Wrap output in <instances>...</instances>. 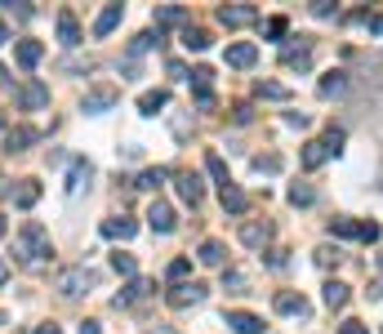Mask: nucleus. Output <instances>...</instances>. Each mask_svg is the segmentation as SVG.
Returning a JSON list of instances; mask_svg holds the SVG:
<instances>
[{
  "mask_svg": "<svg viewBox=\"0 0 383 334\" xmlns=\"http://www.w3.org/2000/svg\"><path fill=\"white\" fill-rule=\"evenodd\" d=\"M14 254H18L23 263H45V259L54 254V241H50V232H45V227L36 223V218H32V223H23V232H18V245H14Z\"/></svg>",
  "mask_w": 383,
  "mask_h": 334,
  "instance_id": "nucleus-1",
  "label": "nucleus"
},
{
  "mask_svg": "<svg viewBox=\"0 0 383 334\" xmlns=\"http://www.w3.org/2000/svg\"><path fill=\"white\" fill-rule=\"evenodd\" d=\"M54 285H58V294H63V299H80V294H89V290H94V272H89L85 263H80V267H67V272H63Z\"/></svg>",
  "mask_w": 383,
  "mask_h": 334,
  "instance_id": "nucleus-2",
  "label": "nucleus"
},
{
  "mask_svg": "<svg viewBox=\"0 0 383 334\" xmlns=\"http://www.w3.org/2000/svg\"><path fill=\"white\" fill-rule=\"evenodd\" d=\"M116 98H120V90H116V85H98V90H85V98H80V112L98 116V112L116 107Z\"/></svg>",
  "mask_w": 383,
  "mask_h": 334,
  "instance_id": "nucleus-3",
  "label": "nucleus"
},
{
  "mask_svg": "<svg viewBox=\"0 0 383 334\" xmlns=\"http://www.w3.org/2000/svg\"><path fill=\"white\" fill-rule=\"evenodd\" d=\"M219 23L228 27V32H237V27L259 23V9H254V5H223V9H219Z\"/></svg>",
  "mask_w": 383,
  "mask_h": 334,
  "instance_id": "nucleus-4",
  "label": "nucleus"
},
{
  "mask_svg": "<svg viewBox=\"0 0 383 334\" xmlns=\"http://www.w3.org/2000/svg\"><path fill=\"white\" fill-rule=\"evenodd\" d=\"M147 227L161 232V236H170L174 227H179V218H174V209L165 205V200H152V205H147Z\"/></svg>",
  "mask_w": 383,
  "mask_h": 334,
  "instance_id": "nucleus-5",
  "label": "nucleus"
},
{
  "mask_svg": "<svg viewBox=\"0 0 383 334\" xmlns=\"http://www.w3.org/2000/svg\"><path fill=\"white\" fill-rule=\"evenodd\" d=\"M165 299H170V308H196V303L205 299V285L201 281H183V285H174Z\"/></svg>",
  "mask_w": 383,
  "mask_h": 334,
  "instance_id": "nucleus-6",
  "label": "nucleus"
},
{
  "mask_svg": "<svg viewBox=\"0 0 383 334\" xmlns=\"http://www.w3.org/2000/svg\"><path fill=\"white\" fill-rule=\"evenodd\" d=\"M152 290H156V285L147 281V276H134V281H129V285H125V290H120V294H116V299H111V303H116V308H134V303H143V299H147V294H152Z\"/></svg>",
  "mask_w": 383,
  "mask_h": 334,
  "instance_id": "nucleus-7",
  "label": "nucleus"
},
{
  "mask_svg": "<svg viewBox=\"0 0 383 334\" xmlns=\"http://www.w3.org/2000/svg\"><path fill=\"white\" fill-rule=\"evenodd\" d=\"M272 308L281 312V317H307V299H303V294H294V290H276L272 294Z\"/></svg>",
  "mask_w": 383,
  "mask_h": 334,
  "instance_id": "nucleus-8",
  "label": "nucleus"
},
{
  "mask_svg": "<svg viewBox=\"0 0 383 334\" xmlns=\"http://www.w3.org/2000/svg\"><path fill=\"white\" fill-rule=\"evenodd\" d=\"M241 241L250 245V250H263L267 241H272V223H259V218H250V223H241Z\"/></svg>",
  "mask_w": 383,
  "mask_h": 334,
  "instance_id": "nucleus-9",
  "label": "nucleus"
},
{
  "mask_svg": "<svg viewBox=\"0 0 383 334\" xmlns=\"http://www.w3.org/2000/svg\"><path fill=\"white\" fill-rule=\"evenodd\" d=\"M134 232H138V223L129 214H111L107 223H102V236H111V241H129Z\"/></svg>",
  "mask_w": 383,
  "mask_h": 334,
  "instance_id": "nucleus-10",
  "label": "nucleus"
},
{
  "mask_svg": "<svg viewBox=\"0 0 383 334\" xmlns=\"http://www.w3.org/2000/svg\"><path fill=\"white\" fill-rule=\"evenodd\" d=\"M36 138H41V129H32V125H18V129H9V134H5V152H9V156H14V152H27Z\"/></svg>",
  "mask_w": 383,
  "mask_h": 334,
  "instance_id": "nucleus-11",
  "label": "nucleus"
},
{
  "mask_svg": "<svg viewBox=\"0 0 383 334\" xmlns=\"http://www.w3.org/2000/svg\"><path fill=\"white\" fill-rule=\"evenodd\" d=\"M228 330L232 334H263V317H254V312H228Z\"/></svg>",
  "mask_w": 383,
  "mask_h": 334,
  "instance_id": "nucleus-12",
  "label": "nucleus"
},
{
  "mask_svg": "<svg viewBox=\"0 0 383 334\" xmlns=\"http://www.w3.org/2000/svg\"><path fill=\"white\" fill-rule=\"evenodd\" d=\"M18 103H23L27 112H36V107H45V103H50V90H45L41 81H27L23 90H18Z\"/></svg>",
  "mask_w": 383,
  "mask_h": 334,
  "instance_id": "nucleus-13",
  "label": "nucleus"
},
{
  "mask_svg": "<svg viewBox=\"0 0 383 334\" xmlns=\"http://www.w3.org/2000/svg\"><path fill=\"white\" fill-rule=\"evenodd\" d=\"M14 59H18V67H23V72H32V67L45 59V45H41V41H18Z\"/></svg>",
  "mask_w": 383,
  "mask_h": 334,
  "instance_id": "nucleus-14",
  "label": "nucleus"
},
{
  "mask_svg": "<svg viewBox=\"0 0 383 334\" xmlns=\"http://www.w3.org/2000/svg\"><path fill=\"white\" fill-rule=\"evenodd\" d=\"M120 18H125V5H107V9L94 18V36H111V32L120 27Z\"/></svg>",
  "mask_w": 383,
  "mask_h": 334,
  "instance_id": "nucleus-15",
  "label": "nucleus"
},
{
  "mask_svg": "<svg viewBox=\"0 0 383 334\" xmlns=\"http://www.w3.org/2000/svg\"><path fill=\"white\" fill-rule=\"evenodd\" d=\"M294 41L298 45H285V50H281V63L285 67H307V63H312V45H307L303 36H294Z\"/></svg>",
  "mask_w": 383,
  "mask_h": 334,
  "instance_id": "nucleus-16",
  "label": "nucleus"
},
{
  "mask_svg": "<svg viewBox=\"0 0 383 334\" xmlns=\"http://www.w3.org/2000/svg\"><path fill=\"white\" fill-rule=\"evenodd\" d=\"M174 187H179V196L188 200V205H201V196H205V183H201L196 174H179V183H174Z\"/></svg>",
  "mask_w": 383,
  "mask_h": 334,
  "instance_id": "nucleus-17",
  "label": "nucleus"
},
{
  "mask_svg": "<svg viewBox=\"0 0 383 334\" xmlns=\"http://www.w3.org/2000/svg\"><path fill=\"white\" fill-rule=\"evenodd\" d=\"M259 59V50L250 41H241V45H228V67H254Z\"/></svg>",
  "mask_w": 383,
  "mask_h": 334,
  "instance_id": "nucleus-18",
  "label": "nucleus"
},
{
  "mask_svg": "<svg viewBox=\"0 0 383 334\" xmlns=\"http://www.w3.org/2000/svg\"><path fill=\"white\" fill-rule=\"evenodd\" d=\"M89 174H94V169H89V160H80V156H76V160H72V169H67V192L76 196L80 187L89 183Z\"/></svg>",
  "mask_w": 383,
  "mask_h": 334,
  "instance_id": "nucleus-19",
  "label": "nucleus"
},
{
  "mask_svg": "<svg viewBox=\"0 0 383 334\" xmlns=\"http://www.w3.org/2000/svg\"><path fill=\"white\" fill-rule=\"evenodd\" d=\"M58 41L67 45V50H72V45H80V23H76V18L67 14V9H63V14H58Z\"/></svg>",
  "mask_w": 383,
  "mask_h": 334,
  "instance_id": "nucleus-20",
  "label": "nucleus"
},
{
  "mask_svg": "<svg viewBox=\"0 0 383 334\" xmlns=\"http://www.w3.org/2000/svg\"><path fill=\"white\" fill-rule=\"evenodd\" d=\"M36 200H41V183H36V178H23V183H18V192H14V205H18V209H32Z\"/></svg>",
  "mask_w": 383,
  "mask_h": 334,
  "instance_id": "nucleus-21",
  "label": "nucleus"
},
{
  "mask_svg": "<svg viewBox=\"0 0 383 334\" xmlns=\"http://www.w3.org/2000/svg\"><path fill=\"white\" fill-rule=\"evenodd\" d=\"M321 299H325V308H330V312L348 308V285H343V281H325V294H321Z\"/></svg>",
  "mask_w": 383,
  "mask_h": 334,
  "instance_id": "nucleus-22",
  "label": "nucleus"
},
{
  "mask_svg": "<svg viewBox=\"0 0 383 334\" xmlns=\"http://www.w3.org/2000/svg\"><path fill=\"white\" fill-rule=\"evenodd\" d=\"M325 160H330V147H325L321 138H316V143H307V147H303V169H321Z\"/></svg>",
  "mask_w": 383,
  "mask_h": 334,
  "instance_id": "nucleus-23",
  "label": "nucleus"
},
{
  "mask_svg": "<svg viewBox=\"0 0 383 334\" xmlns=\"http://www.w3.org/2000/svg\"><path fill=\"white\" fill-rule=\"evenodd\" d=\"M223 209H228V214H245V209H250V196L241 192L237 183H232V187H223Z\"/></svg>",
  "mask_w": 383,
  "mask_h": 334,
  "instance_id": "nucleus-24",
  "label": "nucleus"
},
{
  "mask_svg": "<svg viewBox=\"0 0 383 334\" xmlns=\"http://www.w3.org/2000/svg\"><path fill=\"white\" fill-rule=\"evenodd\" d=\"M174 23H188V9L183 5H161L156 9V32H161V27H174Z\"/></svg>",
  "mask_w": 383,
  "mask_h": 334,
  "instance_id": "nucleus-25",
  "label": "nucleus"
},
{
  "mask_svg": "<svg viewBox=\"0 0 383 334\" xmlns=\"http://www.w3.org/2000/svg\"><path fill=\"white\" fill-rule=\"evenodd\" d=\"M165 103H170V94H165V90H147L143 98H138V112H143V116H156Z\"/></svg>",
  "mask_w": 383,
  "mask_h": 334,
  "instance_id": "nucleus-26",
  "label": "nucleus"
},
{
  "mask_svg": "<svg viewBox=\"0 0 383 334\" xmlns=\"http://www.w3.org/2000/svg\"><path fill=\"white\" fill-rule=\"evenodd\" d=\"M196 259H201L205 267H223V259H228V250H223V241H205Z\"/></svg>",
  "mask_w": 383,
  "mask_h": 334,
  "instance_id": "nucleus-27",
  "label": "nucleus"
},
{
  "mask_svg": "<svg viewBox=\"0 0 383 334\" xmlns=\"http://www.w3.org/2000/svg\"><path fill=\"white\" fill-rule=\"evenodd\" d=\"M183 45H188V50H196V54H201V50H210V32H205V27H183Z\"/></svg>",
  "mask_w": 383,
  "mask_h": 334,
  "instance_id": "nucleus-28",
  "label": "nucleus"
},
{
  "mask_svg": "<svg viewBox=\"0 0 383 334\" xmlns=\"http://www.w3.org/2000/svg\"><path fill=\"white\" fill-rule=\"evenodd\" d=\"M205 169H210V174H214V183H219V192H223V187H232V174H228V165H223V156H214V152H210V156H205Z\"/></svg>",
  "mask_w": 383,
  "mask_h": 334,
  "instance_id": "nucleus-29",
  "label": "nucleus"
},
{
  "mask_svg": "<svg viewBox=\"0 0 383 334\" xmlns=\"http://www.w3.org/2000/svg\"><path fill=\"white\" fill-rule=\"evenodd\" d=\"M165 178H170V169H143V174H138V183H134V187H143V192H156V187H161Z\"/></svg>",
  "mask_w": 383,
  "mask_h": 334,
  "instance_id": "nucleus-30",
  "label": "nucleus"
},
{
  "mask_svg": "<svg viewBox=\"0 0 383 334\" xmlns=\"http://www.w3.org/2000/svg\"><path fill=\"white\" fill-rule=\"evenodd\" d=\"M343 90H348V76H343V72H330L321 81V98H334V94H343Z\"/></svg>",
  "mask_w": 383,
  "mask_h": 334,
  "instance_id": "nucleus-31",
  "label": "nucleus"
},
{
  "mask_svg": "<svg viewBox=\"0 0 383 334\" xmlns=\"http://www.w3.org/2000/svg\"><path fill=\"white\" fill-rule=\"evenodd\" d=\"M254 94H259V98H276V103H285V98H289V90H285L281 81H259V90H254Z\"/></svg>",
  "mask_w": 383,
  "mask_h": 334,
  "instance_id": "nucleus-32",
  "label": "nucleus"
},
{
  "mask_svg": "<svg viewBox=\"0 0 383 334\" xmlns=\"http://www.w3.org/2000/svg\"><path fill=\"white\" fill-rule=\"evenodd\" d=\"M152 45H161V32H138L134 45H129V54H147Z\"/></svg>",
  "mask_w": 383,
  "mask_h": 334,
  "instance_id": "nucleus-33",
  "label": "nucleus"
},
{
  "mask_svg": "<svg viewBox=\"0 0 383 334\" xmlns=\"http://www.w3.org/2000/svg\"><path fill=\"white\" fill-rule=\"evenodd\" d=\"M312 200H316V192H312L307 183H294V187H289V205H312Z\"/></svg>",
  "mask_w": 383,
  "mask_h": 334,
  "instance_id": "nucleus-34",
  "label": "nucleus"
},
{
  "mask_svg": "<svg viewBox=\"0 0 383 334\" xmlns=\"http://www.w3.org/2000/svg\"><path fill=\"white\" fill-rule=\"evenodd\" d=\"M111 267H116V272H120V276H134V272H138V263H134V254H120V250H116V254H111Z\"/></svg>",
  "mask_w": 383,
  "mask_h": 334,
  "instance_id": "nucleus-35",
  "label": "nucleus"
},
{
  "mask_svg": "<svg viewBox=\"0 0 383 334\" xmlns=\"http://www.w3.org/2000/svg\"><path fill=\"white\" fill-rule=\"evenodd\" d=\"M210 81H214L210 67H192V85H196V94H210Z\"/></svg>",
  "mask_w": 383,
  "mask_h": 334,
  "instance_id": "nucleus-36",
  "label": "nucleus"
},
{
  "mask_svg": "<svg viewBox=\"0 0 383 334\" xmlns=\"http://www.w3.org/2000/svg\"><path fill=\"white\" fill-rule=\"evenodd\" d=\"M285 18L281 14H276V18H267V23H263V36H267V41H281V36H285Z\"/></svg>",
  "mask_w": 383,
  "mask_h": 334,
  "instance_id": "nucleus-37",
  "label": "nucleus"
},
{
  "mask_svg": "<svg viewBox=\"0 0 383 334\" xmlns=\"http://www.w3.org/2000/svg\"><path fill=\"white\" fill-rule=\"evenodd\" d=\"M339 259L343 254L334 250V245H321V250H316V267H339Z\"/></svg>",
  "mask_w": 383,
  "mask_h": 334,
  "instance_id": "nucleus-38",
  "label": "nucleus"
},
{
  "mask_svg": "<svg viewBox=\"0 0 383 334\" xmlns=\"http://www.w3.org/2000/svg\"><path fill=\"white\" fill-rule=\"evenodd\" d=\"M188 272H192V263H188V259H174V263H170V272H165V276H170L174 285H183V276H188Z\"/></svg>",
  "mask_w": 383,
  "mask_h": 334,
  "instance_id": "nucleus-39",
  "label": "nucleus"
},
{
  "mask_svg": "<svg viewBox=\"0 0 383 334\" xmlns=\"http://www.w3.org/2000/svg\"><path fill=\"white\" fill-rule=\"evenodd\" d=\"M254 169L259 174H276V169H281V156H254Z\"/></svg>",
  "mask_w": 383,
  "mask_h": 334,
  "instance_id": "nucleus-40",
  "label": "nucleus"
},
{
  "mask_svg": "<svg viewBox=\"0 0 383 334\" xmlns=\"http://www.w3.org/2000/svg\"><path fill=\"white\" fill-rule=\"evenodd\" d=\"M357 227H361V223H352V218H334L330 232H334V236H357Z\"/></svg>",
  "mask_w": 383,
  "mask_h": 334,
  "instance_id": "nucleus-41",
  "label": "nucleus"
},
{
  "mask_svg": "<svg viewBox=\"0 0 383 334\" xmlns=\"http://www.w3.org/2000/svg\"><path fill=\"white\" fill-rule=\"evenodd\" d=\"M325 147H330V156H339V152H343V129H325Z\"/></svg>",
  "mask_w": 383,
  "mask_h": 334,
  "instance_id": "nucleus-42",
  "label": "nucleus"
},
{
  "mask_svg": "<svg viewBox=\"0 0 383 334\" xmlns=\"http://www.w3.org/2000/svg\"><path fill=\"white\" fill-rule=\"evenodd\" d=\"M223 290L241 294V290H245V276H241V272H228V276H223Z\"/></svg>",
  "mask_w": 383,
  "mask_h": 334,
  "instance_id": "nucleus-43",
  "label": "nucleus"
},
{
  "mask_svg": "<svg viewBox=\"0 0 383 334\" xmlns=\"http://www.w3.org/2000/svg\"><path fill=\"white\" fill-rule=\"evenodd\" d=\"M357 236H361L366 245H370V241H379V223H361V227H357Z\"/></svg>",
  "mask_w": 383,
  "mask_h": 334,
  "instance_id": "nucleus-44",
  "label": "nucleus"
},
{
  "mask_svg": "<svg viewBox=\"0 0 383 334\" xmlns=\"http://www.w3.org/2000/svg\"><path fill=\"white\" fill-rule=\"evenodd\" d=\"M312 14L316 18H334V5H330V0H312Z\"/></svg>",
  "mask_w": 383,
  "mask_h": 334,
  "instance_id": "nucleus-45",
  "label": "nucleus"
},
{
  "mask_svg": "<svg viewBox=\"0 0 383 334\" xmlns=\"http://www.w3.org/2000/svg\"><path fill=\"white\" fill-rule=\"evenodd\" d=\"M339 334H370V326H361V321H343Z\"/></svg>",
  "mask_w": 383,
  "mask_h": 334,
  "instance_id": "nucleus-46",
  "label": "nucleus"
},
{
  "mask_svg": "<svg viewBox=\"0 0 383 334\" xmlns=\"http://www.w3.org/2000/svg\"><path fill=\"white\" fill-rule=\"evenodd\" d=\"M366 27H370L375 36H383V14H366Z\"/></svg>",
  "mask_w": 383,
  "mask_h": 334,
  "instance_id": "nucleus-47",
  "label": "nucleus"
},
{
  "mask_svg": "<svg viewBox=\"0 0 383 334\" xmlns=\"http://www.w3.org/2000/svg\"><path fill=\"white\" fill-rule=\"evenodd\" d=\"M285 125H294V129H303V125H307V116H303V112H285Z\"/></svg>",
  "mask_w": 383,
  "mask_h": 334,
  "instance_id": "nucleus-48",
  "label": "nucleus"
},
{
  "mask_svg": "<svg viewBox=\"0 0 383 334\" xmlns=\"http://www.w3.org/2000/svg\"><path fill=\"white\" fill-rule=\"evenodd\" d=\"M76 334H102V326H98V321H80Z\"/></svg>",
  "mask_w": 383,
  "mask_h": 334,
  "instance_id": "nucleus-49",
  "label": "nucleus"
},
{
  "mask_svg": "<svg viewBox=\"0 0 383 334\" xmlns=\"http://www.w3.org/2000/svg\"><path fill=\"white\" fill-rule=\"evenodd\" d=\"M366 294H370V299H383V276H379V281H375V285H370V290H366Z\"/></svg>",
  "mask_w": 383,
  "mask_h": 334,
  "instance_id": "nucleus-50",
  "label": "nucleus"
},
{
  "mask_svg": "<svg viewBox=\"0 0 383 334\" xmlns=\"http://www.w3.org/2000/svg\"><path fill=\"white\" fill-rule=\"evenodd\" d=\"M36 334H63V330L54 326V321H45V326H36Z\"/></svg>",
  "mask_w": 383,
  "mask_h": 334,
  "instance_id": "nucleus-51",
  "label": "nucleus"
},
{
  "mask_svg": "<svg viewBox=\"0 0 383 334\" xmlns=\"http://www.w3.org/2000/svg\"><path fill=\"white\" fill-rule=\"evenodd\" d=\"M5 281H9V263L0 259V285H5Z\"/></svg>",
  "mask_w": 383,
  "mask_h": 334,
  "instance_id": "nucleus-52",
  "label": "nucleus"
},
{
  "mask_svg": "<svg viewBox=\"0 0 383 334\" xmlns=\"http://www.w3.org/2000/svg\"><path fill=\"white\" fill-rule=\"evenodd\" d=\"M9 41V27H5V18H0V45H5Z\"/></svg>",
  "mask_w": 383,
  "mask_h": 334,
  "instance_id": "nucleus-53",
  "label": "nucleus"
},
{
  "mask_svg": "<svg viewBox=\"0 0 383 334\" xmlns=\"http://www.w3.org/2000/svg\"><path fill=\"white\" fill-rule=\"evenodd\" d=\"M9 196V183H5V178H0V200H5Z\"/></svg>",
  "mask_w": 383,
  "mask_h": 334,
  "instance_id": "nucleus-54",
  "label": "nucleus"
},
{
  "mask_svg": "<svg viewBox=\"0 0 383 334\" xmlns=\"http://www.w3.org/2000/svg\"><path fill=\"white\" fill-rule=\"evenodd\" d=\"M147 334H179V330H147Z\"/></svg>",
  "mask_w": 383,
  "mask_h": 334,
  "instance_id": "nucleus-55",
  "label": "nucleus"
},
{
  "mask_svg": "<svg viewBox=\"0 0 383 334\" xmlns=\"http://www.w3.org/2000/svg\"><path fill=\"white\" fill-rule=\"evenodd\" d=\"M5 232H9V223H5V218H0V236H5Z\"/></svg>",
  "mask_w": 383,
  "mask_h": 334,
  "instance_id": "nucleus-56",
  "label": "nucleus"
},
{
  "mask_svg": "<svg viewBox=\"0 0 383 334\" xmlns=\"http://www.w3.org/2000/svg\"><path fill=\"white\" fill-rule=\"evenodd\" d=\"M0 129H5V125H0Z\"/></svg>",
  "mask_w": 383,
  "mask_h": 334,
  "instance_id": "nucleus-57",
  "label": "nucleus"
}]
</instances>
